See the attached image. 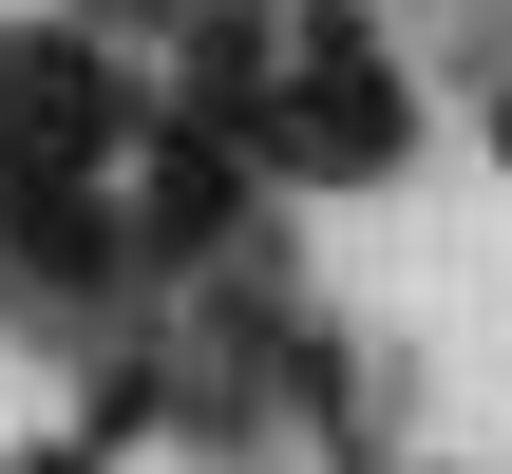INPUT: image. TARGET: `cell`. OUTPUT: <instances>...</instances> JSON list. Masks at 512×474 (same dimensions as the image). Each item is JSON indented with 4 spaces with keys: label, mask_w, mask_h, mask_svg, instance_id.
<instances>
[{
    "label": "cell",
    "mask_w": 512,
    "mask_h": 474,
    "mask_svg": "<svg viewBox=\"0 0 512 474\" xmlns=\"http://www.w3.org/2000/svg\"><path fill=\"white\" fill-rule=\"evenodd\" d=\"M114 114H133V95H114V57H95V38H38V19L0 38V190H19V171H95V152H114Z\"/></svg>",
    "instance_id": "obj_2"
},
{
    "label": "cell",
    "mask_w": 512,
    "mask_h": 474,
    "mask_svg": "<svg viewBox=\"0 0 512 474\" xmlns=\"http://www.w3.org/2000/svg\"><path fill=\"white\" fill-rule=\"evenodd\" d=\"M228 209H247V152H209V133H171V152H152V209H133V247H152V266H190V247H209Z\"/></svg>",
    "instance_id": "obj_3"
},
{
    "label": "cell",
    "mask_w": 512,
    "mask_h": 474,
    "mask_svg": "<svg viewBox=\"0 0 512 474\" xmlns=\"http://www.w3.org/2000/svg\"><path fill=\"white\" fill-rule=\"evenodd\" d=\"M266 152H285V171H399V152H418V95H399V57H380V38H342V19H285Z\"/></svg>",
    "instance_id": "obj_1"
},
{
    "label": "cell",
    "mask_w": 512,
    "mask_h": 474,
    "mask_svg": "<svg viewBox=\"0 0 512 474\" xmlns=\"http://www.w3.org/2000/svg\"><path fill=\"white\" fill-rule=\"evenodd\" d=\"M0 474H95V456H0Z\"/></svg>",
    "instance_id": "obj_4"
},
{
    "label": "cell",
    "mask_w": 512,
    "mask_h": 474,
    "mask_svg": "<svg viewBox=\"0 0 512 474\" xmlns=\"http://www.w3.org/2000/svg\"><path fill=\"white\" fill-rule=\"evenodd\" d=\"M494 152H512V114H494Z\"/></svg>",
    "instance_id": "obj_5"
}]
</instances>
